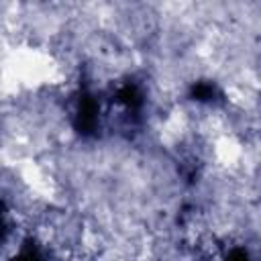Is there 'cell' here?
I'll list each match as a JSON object with an SVG mask.
<instances>
[{
  "label": "cell",
  "instance_id": "6da1fadb",
  "mask_svg": "<svg viewBox=\"0 0 261 261\" xmlns=\"http://www.w3.org/2000/svg\"><path fill=\"white\" fill-rule=\"evenodd\" d=\"M98 126V104L90 94H82L75 114V128L82 135H92Z\"/></svg>",
  "mask_w": 261,
  "mask_h": 261
},
{
  "label": "cell",
  "instance_id": "7a4b0ae2",
  "mask_svg": "<svg viewBox=\"0 0 261 261\" xmlns=\"http://www.w3.org/2000/svg\"><path fill=\"white\" fill-rule=\"evenodd\" d=\"M116 100H118L120 104H124L128 110L137 112V110L141 108V104H143V94L139 92V88H137L135 84H126V86H122V88L116 92Z\"/></svg>",
  "mask_w": 261,
  "mask_h": 261
},
{
  "label": "cell",
  "instance_id": "3957f363",
  "mask_svg": "<svg viewBox=\"0 0 261 261\" xmlns=\"http://www.w3.org/2000/svg\"><path fill=\"white\" fill-rule=\"evenodd\" d=\"M214 94H216V90H214V86L208 84V82H198V84L192 86V98H194V100L208 102V100L214 98Z\"/></svg>",
  "mask_w": 261,
  "mask_h": 261
},
{
  "label": "cell",
  "instance_id": "277c9868",
  "mask_svg": "<svg viewBox=\"0 0 261 261\" xmlns=\"http://www.w3.org/2000/svg\"><path fill=\"white\" fill-rule=\"evenodd\" d=\"M12 261H43L41 259V255H39V251H37V247H33V245H27Z\"/></svg>",
  "mask_w": 261,
  "mask_h": 261
},
{
  "label": "cell",
  "instance_id": "5b68a950",
  "mask_svg": "<svg viewBox=\"0 0 261 261\" xmlns=\"http://www.w3.org/2000/svg\"><path fill=\"white\" fill-rule=\"evenodd\" d=\"M226 261H249V255H247L243 249H234V251L228 253Z\"/></svg>",
  "mask_w": 261,
  "mask_h": 261
}]
</instances>
